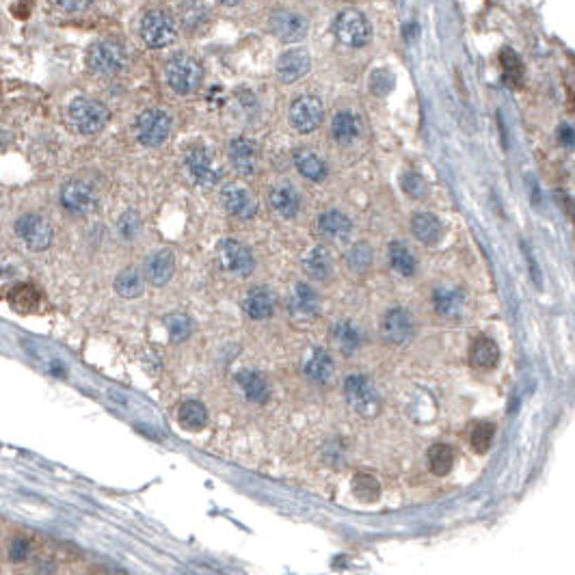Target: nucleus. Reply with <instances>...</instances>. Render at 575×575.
Returning <instances> with one entry per match:
<instances>
[{"mask_svg": "<svg viewBox=\"0 0 575 575\" xmlns=\"http://www.w3.org/2000/svg\"><path fill=\"white\" fill-rule=\"evenodd\" d=\"M381 333L387 342L392 344H407L413 333H415V321L413 316L402 309V307H394L383 316L381 323Z\"/></svg>", "mask_w": 575, "mask_h": 575, "instance_id": "nucleus-13", "label": "nucleus"}, {"mask_svg": "<svg viewBox=\"0 0 575 575\" xmlns=\"http://www.w3.org/2000/svg\"><path fill=\"white\" fill-rule=\"evenodd\" d=\"M178 35L176 22L167 11H150L141 20V37L150 48H167Z\"/></svg>", "mask_w": 575, "mask_h": 575, "instance_id": "nucleus-7", "label": "nucleus"}, {"mask_svg": "<svg viewBox=\"0 0 575 575\" xmlns=\"http://www.w3.org/2000/svg\"><path fill=\"white\" fill-rule=\"evenodd\" d=\"M394 84H396V76L389 70H383V67L375 70V72L370 74V78H368V89L375 93V96H379V98L392 93Z\"/></svg>", "mask_w": 575, "mask_h": 575, "instance_id": "nucleus-40", "label": "nucleus"}, {"mask_svg": "<svg viewBox=\"0 0 575 575\" xmlns=\"http://www.w3.org/2000/svg\"><path fill=\"white\" fill-rule=\"evenodd\" d=\"M331 132H333V138L340 141V143H351L355 141L359 134H361V122L355 112L351 110H340L333 122H331Z\"/></svg>", "mask_w": 575, "mask_h": 575, "instance_id": "nucleus-27", "label": "nucleus"}, {"mask_svg": "<svg viewBox=\"0 0 575 575\" xmlns=\"http://www.w3.org/2000/svg\"><path fill=\"white\" fill-rule=\"evenodd\" d=\"M134 132L143 146L156 148L167 141V136L171 132V117L160 108H148L136 117Z\"/></svg>", "mask_w": 575, "mask_h": 575, "instance_id": "nucleus-5", "label": "nucleus"}, {"mask_svg": "<svg viewBox=\"0 0 575 575\" xmlns=\"http://www.w3.org/2000/svg\"><path fill=\"white\" fill-rule=\"evenodd\" d=\"M331 337H333V342L337 344V349H340L344 355L355 353V351L359 349V344H361V333H359V329H357L353 323H347V321H342V323L333 325Z\"/></svg>", "mask_w": 575, "mask_h": 575, "instance_id": "nucleus-32", "label": "nucleus"}, {"mask_svg": "<svg viewBox=\"0 0 575 575\" xmlns=\"http://www.w3.org/2000/svg\"><path fill=\"white\" fill-rule=\"evenodd\" d=\"M433 303L437 314L446 316V318H456V316L463 314L465 297L461 290H454V288H439L433 295Z\"/></svg>", "mask_w": 575, "mask_h": 575, "instance_id": "nucleus-25", "label": "nucleus"}, {"mask_svg": "<svg viewBox=\"0 0 575 575\" xmlns=\"http://www.w3.org/2000/svg\"><path fill=\"white\" fill-rule=\"evenodd\" d=\"M243 309H245V314L249 316V318L264 321L275 309V299H273L271 290H266V288H253V290L247 292V297L243 301Z\"/></svg>", "mask_w": 575, "mask_h": 575, "instance_id": "nucleus-20", "label": "nucleus"}, {"mask_svg": "<svg viewBox=\"0 0 575 575\" xmlns=\"http://www.w3.org/2000/svg\"><path fill=\"white\" fill-rule=\"evenodd\" d=\"M305 271L309 277L314 279H327L333 271V260H331V253L325 249V247H316L307 253L305 257Z\"/></svg>", "mask_w": 575, "mask_h": 575, "instance_id": "nucleus-31", "label": "nucleus"}, {"mask_svg": "<svg viewBox=\"0 0 575 575\" xmlns=\"http://www.w3.org/2000/svg\"><path fill=\"white\" fill-rule=\"evenodd\" d=\"M54 7H59L63 11H82L89 7V3H54Z\"/></svg>", "mask_w": 575, "mask_h": 575, "instance_id": "nucleus-46", "label": "nucleus"}, {"mask_svg": "<svg viewBox=\"0 0 575 575\" xmlns=\"http://www.w3.org/2000/svg\"><path fill=\"white\" fill-rule=\"evenodd\" d=\"M61 204L72 214H91L98 208V193L87 182L72 180L61 188Z\"/></svg>", "mask_w": 575, "mask_h": 575, "instance_id": "nucleus-10", "label": "nucleus"}, {"mask_svg": "<svg viewBox=\"0 0 575 575\" xmlns=\"http://www.w3.org/2000/svg\"><path fill=\"white\" fill-rule=\"evenodd\" d=\"M454 465V450L446 444H437L428 450V470L435 476H446L450 474Z\"/></svg>", "mask_w": 575, "mask_h": 575, "instance_id": "nucleus-34", "label": "nucleus"}, {"mask_svg": "<svg viewBox=\"0 0 575 575\" xmlns=\"http://www.w3.org/2000/svg\"><path fill=\"white\" fill-rule=\"evenodd\" d=\"M110 119L108 108L89 98H78L70 106V122L80 134H98Z\"/></svg>", "mask_w": 575, "mask_h": 575, "instance_id": "nucleus-2", "label": "nucleus"}, {"mask_svg": "<svg viewBox=\"0 0 575 575\" xmlns=\"http://www.w3.org/2000/svg\"><path fill=\"white\" fill-rule=\"evenodd\" d=\"M141 229V219L136 212L128 210L122 219H119V234L126 238V240H132Z\"/></svg>", "mask_w": 575, "mask_h": 575, "instance_id": "nucleus-45", "label": "nucleus"}, {"mask_svg": "<svg viewBox=\"0 0 575 575\" xmlns=\"http://www.w3.org/2000/svg\"><path fill=\"white\" fill-rule=\"evenodd\" d=\"M295 164L299 169V174L311 182H321L327 178V162L316 154V152H309V150H301L297 152L295 156Z\"/></svg>", "mask_w": 575, "mask_h": 575, "instance_id": "nucleus-28", "label": "nucleus"}, {"mask_svg": "<svg viewBox=\"0 0 575 575\" xmlns=\"http://www.w3.org/2000/svg\"><path fill=\"white\" fill-rule=\"evenodd\" d=\"M15 234L20 240L33 251H44L52 245L54 232L52 225L41 214H24L15 223Z\"/></svg>", "mask_w": 575, "mask_h": 575, "instance_id": "nucleus-9", "label": "nucleus"}, {"mask_svg": "<svg viewBox=\"0 0 575 575\" xmlns=\"http://www.w3.org/2000/svg\"><path fill=\"white\" fill-rule=\"evenodd\" d=\"M500 361V349L491 337H476L470 349V363L478 370H491Z\"/></svg>", "mask_w": 575, "mask_h": 575, "instance_id": "nucleus-21", "label": "nucleus"}, {"mask_svg": "<svg viewBox=\"0 0 575 575\" xmlns=\"http://www.w3.org/2000/svg\"><path fill=\"white\" fill-rule=\"evenodd\" d=\"M335 37L349 48H361L366 44H370L372 39V26L368 22V18L355 9H347L342 11L335 20Z\"/></svg>", "mask_w": 575, "mask_h": 575, "instance_id": "nucleus-4", "label": "nucleus"}, {"mask_svg": "<svg viewBox=\"0 0 575 575\" xmlns=\"http://www.w3.org/2000/svg\"><path fill=\"white\" fill-rule=\"evenodd\" d=\"M493 433H496V428H493L491 422H476L474 428H472V435H470L472 448H474L478 454H484L489 448H491Z\"/></svg>", "mask_w": 575, "mask_h": 575, "instance_id": "nucleus-39", "label": "nucleus"}, {"mask_svg": "<svg viewBox=\"0 0 575 575\" xmlns=\"http://www.w3.org/2000/svg\"><path fill=\"white\" fill-rule=\"evenodd\" d=\"M323 102L316 96H301L290 106V124L297 132H311L323 124Z\"/></svg>", "mask_w": 575, "mask_h": 575, "instance_id": "nucleus-11", "label": "nucleus"}, {"mask_svg": "<svg viewBox=\"0 0 575 575\" xmlns=\"http://www.w3.org/2000/svg\"><path fill=\"white\" fill-rule=\"evenodd\" d=\"M115 290L124 299H136L143 295V275L136 269H126L115 279Z\"/></svg>", "mask_w": 575, "mask_h": 575, "instance_id": "nucleus-33", "label": "nucleus"}, {"mask_svg": "<svg viewBox=\"0 0 575 575\" xmlns=\"http://www.w3.org/2000/svg\"><path fill=\"white\" fill-rule=\"evenodd\" d=\"M164 323H167L169 335H171V340H174V342H184L190 335V331H193V323H190L188 316H184V314H171V316H167V318H164Z\"/></svg>", "mask_w": 575, "mask_h": 575, "instance_id": "nucleus-43", "label": "nucleus"}, {"mask_svg": "<svg viewBox=\"0 0 575 575\" xmlns=\"http://www.w3.org/2000/svg\"><path fill=\"white\" fill-rule=\"evenodd\" d=\"M411 229H413V236L418 240H422L424 245L439 243V238L444 234L441 221L430 212H418L411 221Z\"/></svg>", "mask_w": 575, "mask_h": 575, "instance_id": "nucleus-23", "label": "nucleus"}, {"mask_svg": "<svg viewBox=\"0 0 575 575\" xmlns=\"http://www.w3.org/2000/svg\"><path fill=\"white\" fill-rule=\"evenodd\" d=\"M229 158H232V164L243 176H253L257 171V164H260L257 146L245 136H238L232 141V146H229Z\"/></svg>", "mask_w": 575, "mask_h": 575, "instance_id": "nucleus-17", "label": "nucleus"}, {"mask_svg": "<svg viewBox=\"0 0 575 575\" xmlns=\"http://www.w3.org/2000/svg\"><path fill=\"white\" fill-rule=\"evenodd\" d=\"M318 227L321 232L327 236V238H335V240H347L353 232V223L347 214H342L337 210H331V212H325L321 219H318Z\"/></svg>", "mask_w": 575, "mask_h": 575, "instance_id": "nucleus-26", "label": "nucleus"}, {"mask_svg": "<svg viewBox=\"0 0 575 575\" xmlns=\"http://www.w3.org/2000/svg\"><path fill=\"white\" fill-rule=\"evenodd\" d=\"M33 554V541L31 536L26 534H15L11 536L9 545H7V558L11 562H24L28 560V556Z\"/></svg>", "mask_w": 575, "mask_h": 575, "instance_id": "nucleus-41", "label": "nucleus"}, {"mask_svg": "<svg viewBox=\"0 0 575 575\" xmlns=\"http://www.w3.org/2000/svg\"><path fill=\"white\" fill-rule=\"evenodd\" d=\"M178 422L182 424V428L195 433V430H201L208 424V411L199 400H186L178 409Z\"/></svg>", "mask_w": 575, "mask_h": 575, "instance_id": "nucleus-29", "label": "nucleus"}, {"mask_svg": "<svg viewBox=\"0 0 575 575\" xmlns=\"http://www.w3.org/2000/svg\"><path fill=\"white\" fill-rule=\"evenodd\" d=\"M174 271H176V255L171 249H162V251H156L152 253L148 260H146V279L154 285H164L171 277H174Z\"/></svg>", "mask_w": 575, "mask_h": 575, "instance_id": "nucleus-18", "label": "nucleus"}, {"mask_svg": "<svg viewBox=\"0 0 575 575\" xmlns=\"http://www.w3.org/2000/svg\"><path fill=\"white\" fill-rule=\"evenodd\" d=\"M236 381L240 385V389L245 392V396L251 402H266L271 396V387L266 383V379L255 370H240L236 375Z\"/></svg>", "mask_w": 575, "mask_h": 575, "instance_id": "nucleus-22", "label": "nucleus"}, {"mask_svg": "<svg viewBox=\"0 0 575 575\" xmlns=\"http://www.w3.org/2000/svg\"><path fill=\"white\" fill-rule=\"evenodd\" d=\"M400 184H402V190H405L409 197L413 199H422L428 195V184L422 176L413 174V171H407L405 176L400 178Z\"/></svg>", "mask_w": 575, "mask_h": 575, "instance_id": "nucleus-44", "label": "nucleus"}, {"mask_svg": "<svg viewBox=\"0 0 575 575\" xmlns=\"http://www.w3.org/2000/svg\"><path fill=\"white\" fill-rule=\"evenodd\" d=\"M309 54L303 48H295L283 52L277 59V76L283 82H297L299 78H303L309 72Z\"/></svg>", "mask_w": 575, "mask_h": 575, "instance_id": "nucleus-15", "label": "nucleus"}, {"mask_svg": "<svg viewBox=\"0 0 575 575\" xmlns=\"http://www.w3.org/2000/svg\"><path fill=\"white\" fill-rule=\"evenodd\" d=\"M558 134H560V138H562L564 146H571V143H573V130H571V126L562 124L560 130H558Z\"/></svg>", "mask_w": 575, "mask_h": 575, "instance_id": "nucleus-47", "label": "nucleus"}, {"mask_svg": "<svg viewBox=\"0 0 575 575\" xmlns=\"http://www.w3.org/2000/svg\"><path fill=\"white\" fill-rule=\"evenodd\" d=\"M344 394H347V400H349V405L370 418V415H377L379 413V407H381V402H379V394L375 389V385H372V381L363 375H351L347 379V383H344Z\"/></svg>", "mask_w": 575, "mask_h": 575, "instance_id": "nucleus-6", "label": "nucleus"}, {"mask_svg": "<svg viewBox=\"0 0 575 575\" xmlns=\"http://www.w3.org/2000/svg\"><path fill=\"white\" fill-rule=\"evenodd\" d=\"M333 372H335V368H333V359H331V355L327 353V351H314V355H311V359L305 363V375L311 379V381H316V383H329L331 381V377H333Z\"/></svg>", "mask_w": 575, "mask_h": 575, "instance_id": "nucleus-30", "label": "nucleus"}, {"mask_svg": "<svg viewBox=\"0 0 575 575\" xmlns=\"http://www.w3.org/2000/svg\"><path fill=\"white\" fill-rule=\"evenodd\" d=\"M389 260H392V266L405 277H411L415 273V260L411 251L402 245V243H392L389 245Z\"/></svg>", "mask_w": 575, "mask_h": 575, "instance_id": "nucleus-37", "label": "nucleus"}, {"mask_svg": "<svg viewBox=\"0 0 575 575\" xmlns=\"http://www.w3.org/2000/svg\"><path fill=\"white\" fill-rule=\"evenodd\" d=\"M186 169L199 186L210 188L221 180V167L217 164L212 150L206 146H193L186 152Z\"/></svg>", "mask_w": 575, "mask_h": 575, "instance_id": "nucleus-8", "label": "nucleus"}, {"mask_svg": "<svg viewBox=\"0 0 575 575\" xmlns=\"http://www.w3.org/2000/svg\"><path fill=\"white\" fill-rule=\"evenodd\" d=\"M353 493L361 502H377L381 496V484L375 476L370 474H357L353 478Z\"/></svg>", "mask_w": 575, "mask_h": 575, "instance_id": "nucleus-36", "label": "nucleus"}, {"mask_svg": "<svg viewBox=\"0 0 575 575\" xmlns=\"http://www.w3.org/2000/svg\"><path fill=\"white\" fill-rule=\"evenodd\" d=\"M500 61L504 67V80L510 84V87H519L524 80V65L519 61V56H517L510 48H504L500 54Z\"/></svg>", "mask_w": 575, "mask_h": 575, "instance_id": "nucleus-38", "label": "nucleus"}, {"mask_svg": "<svg viewBox=\"0 0 575 575\" xmlns=\"http://www.w3.org/2000/svg\"><path fill=\"white\" fill-rule=\"evenodd\" d=\"M318 309H321V301H318V295L314 292V288L307 283H299L290 299V311L295 318L299 321L314 318V316L318 314Z\"/></svg>", "mask_w": 575, "mask_h": 575, "instance_id": "nucleus-19", "label": "nucleus"}, {"mask_svg": "<svg viewBox=\"0 0 575 575\" xmlns=\"http://www.w3.org/2000/svg\"><path fill=\"white\" fill-rule=\"evenodd\" d=\"M221 199H223L225 210L229 214H234V217H240V219H249L257 210V204H255L253 195L245 186H240V184L225 186L223 193H221Z\"/></svg>", "mask_w": 575, "mask_h": 575, "instance_id": "nucleus-16", "label": "nucleus"}, {"mask_svg": "<svg viewBox=\"0 0 575 575\" xmlns=\"http://www.w3.org/2000/svg\"><path fill=\"white\" fill-rule=\"evenodd\" d=\"M9 303L15 311H31L37 307L39 303V292L37 288L31 285V283H20L15 285L11 295H9Z\"/></svg>", "mask_w": 575, "mask_h": 575, "instance_id": "nucleus-35", "label": "nucleus"}, {"mask_svg": "<svg viewBox=\"0 0 575 575\" xmlns=\"http://www.w3.org/2000/svg\"><path fill=\"white\" fill-rule=\"evenodd\" d=\"M271 206L285 219H292L301 210V197L290 184L275 186L271 193Z\"/></svg>", "mask_w": 575, "mask_h": 575, "instance_id": "nucleus-24", "label": "nucleus"}, {"mask_svg": "<svg viewBox=\"0 0 575 575\" xmlns=\"http://www.w3.org/2000/svg\"><path fill=\"white\" fill-rule=\"evenodd\" d=\"M87 65L96 74H104V76L122 74L128 67V52L119 41L102 39L91 44V48L87 50Z\"/></svg>", "mask_w": 575, "mask_h": 575, "instance_id": "nucleus-1", "label": "nucleus"}, {"mask_svg": "<svg viewBox=\"0 0 575 575\" xmlns=\"http://www.w3.org/2000/svg\"><path fill=\"white\" fill-rule=\"evenodd\" d=\"M307 18L303 13L297 11H288V9H279L271 15V31L275 33L277 39L281 41H299L307 35Z\"/></svg>", "mask_w": 575, "mask_h": 575, "instance_id": "nucleus-12", "label": "nucleus"}, {"mask_svg": "<svg viewBox=\"0 0 575 575\" xmlns=\"http://www.w3.org/2000/svg\"><path fill=\"white\" fill-rule=\"evenodd\" d=\"M219 255H221V264L227 273L247 277L253 271V255L238 240H232V238L223 240L219 247Z\"/></svg>", "mask_w": 575, "mask_h": 575, "instance_id": "nucleus-14", "label": "nucleus"}, {"mask_svg": "<svg viewBox=\"0 0 575 575\" xmlns=\"http://www.w3.org/2000/svg\"><path fill=\"white\" fill-rule=\"evenodd\" d=\"M347 260H349L351 271L363 275V273L372 266V249H370L366 243H357V245H353V249L349 251Z\"/></svg>", "mask_w": 575, "mask_h": 575, "instance_id": "nucleus-42", "label": "nucleus"}, {"mask_svg": "<svg viewBox=\"0 0 575 575\" xmlns=\"http://www.w3.org/2000/svg\"><path fill=\"white\" fill-rule=\"evenodd\" d=\"M201 78H204V70L193 56L180 54L167 63V82L176 93H193L201 84Z\"/></svg>", "mask_w": 575, "mask_h": 575, "instance_id": "nucleus-3", "label": "nucleus"}]
</instances>
